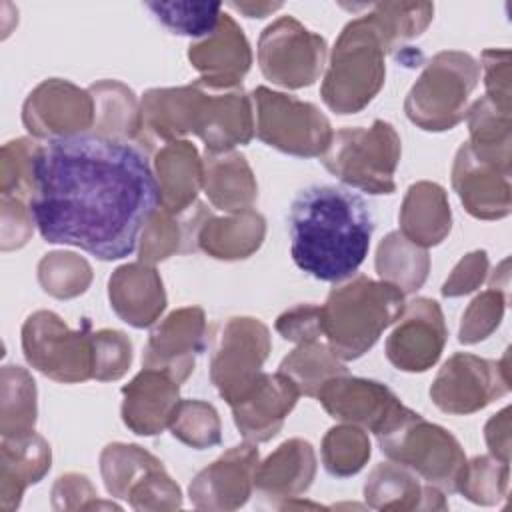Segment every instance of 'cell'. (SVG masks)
Wrapping results in <instances>:
<instances>
[{
    "label": "cell",
    "instance_id": "cell-7",
    "mask_svg": "<svg viewBox=\"0 0 512 512\" xmlns=\"http://www.w3.org/2000/svg\"><path fill=\"white\" fill-rule=\"evenodd\" d=\"M480 64L462 50L434 54L406 94L404 112L426 132L458 126L468 112V98L478 86Z\"/></svg>",
    "mask_w": 512,
    "mask_h": 512
},
{
    "label": "cell",
    "instance_id": "cell-50",
    "mask_svg": "<svg viewBox=\"0 0 512 512\" xmlns=\"http://www.w3.org/2000/svg\"><path fill=\"white\" fill-rule=\"evenodd\" d=\"M0 214H2V226H0V240L2 250H16L22 248L34 230V216L30 210V204L18 198H6L0 196Z\"/></svg>",
    "mask_w": 512,
    "mask_h": 512
},
{
    "label": "cell",
    "instance_id": "cell-13",
    "mask_svg": "<svg viewBox=\"0 0 512 512\" xmlns=\"http://www.w3.org/2000/svg\"><path fill=\"white\" fill-rule=\"evenodd\" d=\"M326 54V40L294 16L276 18L258 38L262 74L288 90L312 86L324 70Z\"/></svg>",
    "mask_w": 512,
    "mask_h": 512
},
{
    "label": "cell",
    "instance_id": "cell-4",
    "mask_svg": "<svg viewBox=\"0 0 512 512\" xmlns=\"http://www.w3.org/2000/svg\"><path fill=\"white\" fill-rule=\"evenodd\" d=\"M404 310V292L364 274L334 286L322 304V336L346 360L364 356Z\"/></svg>",
    "mask_w": 512,
    "mask_h": 512
},
{
    "label": "cell",
    "instance_id": "cell-11",
    "mask_svg": "<svg viewBox=\"0 0 512 512\" xmlns=\"http://www.w3.org/2000/svg\"><path fill=\"white\" fill-rule=\"evenodd\" d=\"M100 474L112 498L134 510H176L182 506L180 486L164 464L138 444L112 442L100 452Z\"/></svg>",
    "mask_w": 512,
    "mask_h": 512
},
{
    "label": "cell",
    "instance_id": "cell-41",
    "mask_svg": "<svg viewBox=\"0 0 512 512\" xmlns=\"http://www.w3.org/2000/svg\"><path fill=\"white\" fill-rule=\"evenodd\" d=\"M146 8L172 34L198 40L212 34L222 16L220 2H146Z\"/></svg>",
    "mask_w": 512,
    "mask_h": 512
},
{
    "label": "cell",
    "instance_id": "cell-20",
    "mask_svg": "<svg viewBox=\"0 0 512 512\" xmlns=\"http://www.w3.org/2000/svg\"><path fill=\"white\" fill-rule=\"evenodd\" d=\"M510 172L512 168L478 156L462 142L452 164V188L468 214L478 220H500L512 210Z\"/></svg>",
    "mask_w": 512,
    "mask_h": 512
},
{
    "label": "cell",
    "instance_id": "cell-1",
    "mask_svg": "<svg viewBox=\"0 0 512 512\" xmlns=\"http://www.w3.org/2000/svg\"><path fill=\"white\" fill-rule=\"evenodd\" d=\"M158 204L154 170L138 144L94 132L44 144L30 210L48 244L104 262L126 258Z\"/></svg>",
    "mask_w": 512,
    "mask_h": 512
},
{
    "label": "cell",
    "instance_id": "cell-19",
    "mask_svg": "<svg viewBox=\"0 0 512 512\" xmlns=\"http://www.w3.org/2000/svg\"><path fill=\"white\" fill-rule=\"evenodd\" d=\"M258 464L256 444L244 440L228 448L192 478L188 486L190 502L198 510L228 512L242 508L252 496Z\"/></svg>",
    "mask_w": 512,
    "mask_h": 512
},
{
    "label": "cell",
    "instance_id": "cell-44",
    "mask_svg": "<svg viewBox=\"0 0 512 512\" xmlns=\"http://www.w3.org/2000/svg\"><path fill=\"white\" fill-rule=\"evenodd\" d=\"M138 242L140 260L152 266L178 252H186L182 218L158 206L142 228Z\"/></svg>",
    "mask_w": 512,
    "mask_h": 512
},
{
    "label": "cell",
    "instance_id": "cell-8",
    "mask_svg": "<svg viewBox=\"0 0 512 512\" xmlns=\"http://www.w3.org/2000/svg\"><path fill=\"white\" fill-rule=\"evenodd\" d=\"M402 142L386 120H374L368 128L346 126L334 132L330 146L320 156L324 168L350 188L368 194H392Z\"/></svg>",
    "mask_w": 512,
    "mask_h": 512
},
{
    "label": "cell",
    "instance_id": "cell-28",
    "mask_svg": "<svg viewBox=\"0 0 512 512\" xmlns=\"http://www.w3.org/2000/svg\"><path fill=\"white\" fill-rule=\"evenodd\" d=\"M52 464L50 444L36 432L2 436L0 442V510L14 512L30 484L40 482Z\"/></svg>",
    "mask_w": 512,
    "mask_h": 512
},
{
    "label": "cell",
    "instance_id": "cell-31",
    "mask_svg": "<svg viewBox=\"0 0 512 512\" xmlns=\"http://www.w3.org/2000/svg\"><path fill=\"white\" fill-rule=\"evenodd\" d=\"M400 232L422 248L438 246L452 228V210L446 190L430 180L414 182L402 200Z\"/></svg>",
    "mask_w": 512,
    "mask_h": 512
},
{
    "label": "cell",
    "instance_id": "cell-33",
    "mask_svg": "<svg viewBox=\"0 0 512 512\" xmlns=\"http://www.w3.org/2000/svg\"><path fill=\"white\" fill-rule=\"evenodd\" d=\"M374 264L380 280L394 284L404 294L422 288L430 272V256L426 248L410 242L400 230L390 232L380 240Z\"/></svg>",
    "mask_w": 512,
    "mask_h": 512
},
{
    "label": "cell",
    "instance_id": "cell-27",
    "mask_svg": "<svg viewBox=\"0 0 512 512\" xmlns=\"http://www.w3.org/2000/svg\"><path fill=\"white\" fill-rule=\"evenodd\" d=\"M154 178L158 184L160 208L172 214H184L196 204L202 188V158L196 146L188 140L166 142L152 160Z\"/></svg>",
    "mask_w": 512,
    "mask_h": 512
},
{
    "label": "cell",
    "instance_id": "cell-18",
    "mask_svg": "<svg viewBox=\"0 0 512 512\" xmlns=\"http://www.w3.org/2000/svg\"><path fill=\"white\" fill-rule=\"evenodd\" d=\"M206 346V314L200 306H182L162 318L148 336L142 368L166 372L178 384L194 372L196 356Z\"/></svg>",
    "mask_w": 512,
    "mask_h": 512
},
{
    "label": "cell",
    "instance_id": "cell-23",
    "mask_svg": "<svg viewBox=\"0 0 512 512\" xmlns=\"http://www.w3.org/2000/svg\"><path fill=\"white\" fill-rule=\"evenodd\" d=\"M298 396L300 392L288 376L262 372L254 386L230 406L242 438L252 444L272 440L294 410Z\"/></svg>",
    "mask_w": 512,
    "mask_h": 512
},
{
    "label": "cell",
    "instance_id": "cell-15",
    "mask_svg": "<svg viewBox=\"0 0 512 512\" xmlns=\"http://www.w3.org/2000/svg\"><path fill=\"white\" fill-rule=\"evenodd\" d=\"M24 128L38 140L88 134L94 128V100L88 90L62 78L42 80L22 104Z\"/></svg>",
    "mask_w": 512,
    "mask_h": 512
},
{
    "label": "cell",
    "instance_id": "cell-6",
    "mask_svg": "<svg viewBox=\"0 0 512 512\" xmlns=\"http://www.w3.org/2000/svg\"><path fill=\"white\" fill-rule=\"evenodd\" d=\"M376 440L388 460L410 468L444 494L458 492L468 458L456 436L446 428L402 406L376 434Z\"/></svg>",
    "mask_w": 512,
    "mask_h": 512
},
{
    "label": "cell",
    "instance_id": "cell-17",
    "mask_svg": "<svg viewBox=\"0 0 512 512\" xmlns=\"http://www.w3.org/2000/svg\"><path fill=\"white\" fill-rule=\"evenodd\" d=\"M448 328L436 300L418 296L404 304L386 338V358L402 372H426L442 356Z\"/></svg>",
    "mask_w": 512,
    "mask_h": 512
},
{
    "label": "cell",
    "instance_id": "cell-29",
    "mask_svg": "<svg viewBox=\"0 0 512 512\" xmlns=\"http://www.w3.org/2000/svg\"><path fill=\"white\" fill-rule=\"evenodd\" d=\"M316 452L308 440L290 438L258 464L254 488L268 498L292 500L304 494L316 476Z\"/></svg>",
    "mask_w": 512,
    "mask_h": 512
},
{
    "label": "cell",
    "instance_id": "cell-36",
    "mask_svg": "<svg viewBox=\"0 0 512 512\" xmlns=\"http://www.w3.org/2000/svg\"><path fill=\"white\" fill-rule=\"evenodd\" d=\"M278 372L288 376L300 394L316 398L324 382L334 376L348 374V368L328 344L314 340L298 344L288 356H284Z\"/></svg>",
    "mask_w": 512,
    "mask_h": 512
},
{
    "label": "cell",
    "instance_id": "cell-5",
    "mask_svg": "<svg viewBox=\"0 0 512 512\" xmlns=\"http://www.w3.org/2000/svg\"><path fill=\"white\" fill-rule=\"evenodd\" d=\"M386 44L366 14L350 20L334 42L320 86L324 104L336 114L364 110L384 86Z\"/></svg>",
    "mask_w": 512,
    "mask_h": 512
},
{
    "label": "cell",
    "instance_id": "cell-47",
    "mask_svg": "<svg viewBox=\"0 0 512 512\" xmlns=\"http://www.w3.org/2000/svg\"><path fill=\"white\" fill-rule=\"evenodd\" d=\"M52 508L54 510H94V508H120L114 502H104L98 498L96 488L88 476L78 472H68L56 478L52 486Z\"/></svg>",
    "mask_w": 512,
    "mask_h": 512
},
{
    "label": "cell",
    "instance_id": "cell-52",
    "mask_svg": "<svg viewBox=\"0 0 512 512\" xmlns=\"http://www.w3.org/2000/svg\"><path fill=\"white\" fill-rule=\"evenodd\" d=\"M484 438L490 456L502 462H510V406H504L486 422Z\"/></svg>",
    "mask_w": 512,
    "mask_h": 512
},
{
    "label": "cell",
    "instance_id": "cell-35",
    "mask_svg": "<svg viewBox=\"0 0 512 512\" xmlns=\"http://www.w3.org/2000/svg\"><path fill=\"white\" fill-rule=\"evenodd\" d=\"M38 392L30 372L18 364H4L0 372V432L22 436L34 432Z\"/></svg>",
    "mask_w": 512,
    "mask_h": 512
},
{
    "label": "cell",
    "instance_id": "cell-16",
    "mask_svg": "<svg viewBox=\"0 0 512 512\" xmlns=\"http://www.w3.org/2000/svg\"><path fill=\"white\" fill-rule=\"evenodd\" d=\"M180 218L186 252L202 250L216 260H244L262 246L266 236V220L252 208L228 216H214L202 202H196Z\"/></svg>",
    "mask_w": 512,
    "mask_h": 512
},
{
    "label": "cell",
    "instance_id": "cell-12",
    "mask_svg": "<svg viewBox=\"0 0 512 512\" xmlns=\"http://www.w3.org/2000/svg\"><path fill=\"white\" fill-rule=\"evenodd\" d=\"M270 350V330L262 320L232 316L224 322L210 358V382L228 406L254 386Z\"/></svg>",
    "mask_w": 512,
    "mask_h": 512
},
{
    "label": "cell",
    "instance_id": "cell-53",
    "mask_svg": "<svg viewBox=\"0 0 512 512\" xmlns=\"http://www.w3.org/2000/svg\"><path fill=\"white\" fill-rule=\"evenodd\" d=\"M230 8L242 12L248 18H266L282 8V2H228Z\"/></svg>",
    "mask_w": 512,
    "mask_h": 512
},
{
    "label": "cell",
    "instance_id": "cell-40",
    "mask_svg": "<svg viewBox=\"0 0 512 512\" xmlns=\"http://www.w3.org/2000/svg\"><path fill=\"white\" fill-rule=\"evenodd\" d=\"M38 282L46 294L58 300H70L88 290L92 266L76 252H48L38 262Z\"/></svg>",
    "mask_w": 512,
    "mask_h": 512
},
{
    "label": "cell",
    "instance_id": "cell-32",
    "mask_svg": "<svg viewBox=\"0 0 512 512\" xmlns=\"http://www.w3.org/2000/svg\"><path fill=\"white\" fill-rule=\"evenodd\" d=\"M94 100V134L136 140L144 130L142 108L134 92L118 80H98L88 88Z\"/></svg>",
    "mask_w": 512,
    "mask_h": 512
},
{
    "label": "cell",
    "instance_id": "cell-9",
    "mask_svg": "<svg viewBox=\"0 0 512 512\" xmlns=\"http://www.w3.org/2000/svg\"><path fill=\"white\" fill-rule=\"evenodd\" d=\"M254 134L270 148L298 158L326 152L334 136L324 112L306 100L258 86L252 92Z\"/></svg>",
    "mask_w": 512,
    "mask_h": 512
},
{
    "label": "cell",
    "instance_id": "cell-42",
    "mask_svg": "<svg viewBox=\"0 0 512 512\" xmlns=\"http://www.w3.org/2000/svg\"><path fill=\"white\" fill-rule=\"evenodd\" d=\"M168 428L176 440L194 450L218 446L222 440L220 416L204 400H180Z\"/></svg>",
    "mask_w": 512,
    "mask_h": 512
},
{
    "label": "cell",
    "instance_id": "cell-2",
    "mask_svg": "<svg viewBox=\"0 0 512 512\" xmlns=\"http://www.w3.org/2000/svg\"><path fill=\"white\" fill-rule=\"evenodd\" d=\"M296 266L322 282H342L364 262L374 216L362 196L342 186L314 184L296 194L288 214Z\"/></svg>",
    "mask_w": 512,
    "mask_h": 512
},
{
    "label": "cell",
    "instance_id": "cell-22",
    "mask_svg": "<svg viewBox=\"0 0 512 512\" xmlns=\"http://www.w3.org/2000/svg\"><path fill=\"white\" fill-rule=\"evenodd\" d=\"M188 62L208 86H240L252 64V50L240 24L226 12L212 34L188 46Z\"/></svg>",
    "mask_w": 512,
    "mask_h": 512
},
{
    "label": "cell",
    "instance_id": "cell-45",
    "mask_svg": "<svg viewBox=\"0 0 512 512\" xmlns=\"http://www.w3.org/2000/svg\"><path fill=\"white\" fill-rule=\"evenodd\" d=\"M508 302V292L498 288H488L480 292L464 310L458 340L460 344H478L486 340L502 322Z\"/></svg>",
    "mask_w": 512,
    "mask_h": 512
},
{
    "label": "cell",
    "instance_id": "cell-51",
    "mask_svg": "<svg viewBox=\"0 0 512 512\" xmlns=\"http://www.w3.org/2000/svg\"><path fill=\"white\" fill-rule=\"evenodd\" d=\"M488 254L484 250H472L452 268L450 276L442 284V296L458 298L474 292L488 276Z\"/></svg>",
    "mask_w": 512,
    "mask_h": 512
},
{
    "label": "cell",
    "instance_id": "cell-24",
    "mask_svg": "<svg viewBox=\"0 0 512 512\" xmlns=\"http://www.w3.org/2000/svg\"><path fill=\"white\" fill-rule=\"evenodd\" d=\"M180 402V384L162 370L142 368L122 386L120 416L124 426L138 436L162 434Z\"/></svg>",
    "mask_w": 512,
    "mask_h": 512
},
{
    "label": "cell",
    "instance_id": "cell-34",
    "mask_svg": "<svg viewBox=\"0 0 512 512\" xmlns=\"http://www.w3.org/2000/svg\"><path fill=\"white\" fill-rule=\"evenodd\" d=\"M470 148L496 164L512 168V116L486 96L474 100L466 112Z\"/></svg>",
    "mask_w": 512,
    "mask_h": 512
},
{
    "label": "cell",
    "instance_id": "cell-25",
    "mask_svg": "<svg viewBox=\"0 0 512 512\" xmlns=\"http://www.w3.org/2000/svg\"><path fill=\"white\" fill-rule=\"evenodd\" d=\"M108 300L122 322L134 328L156 324L166 308L160 272L142 260L118 266L108 278Z\"/></svg>",
    "mask_w": 512,
    "mask_h": 512
},
{
    "label": "cell",
    "instance_id": "cell-21",
    "mask_svg": "<svg viewBox=\"0 0 512 512\" xmlns=\"http://www.w3.org/2000/svg\"><path fill=\"white\" fill-rule=\"evenodd\" d=\"M322 408L340 422L378 434L404 406L382 382L340 374L324 382L316 394Z\"/></svg>",
    "mask_w": 512,
    "mask_h": 512
},
{
    "label": "cell",
    "instance_id": "cell-46",
    "mask_svg": "<svg viewBox=\"0 0 512 512\" xmlns=\"http://www.w3.org/2000/svg\"><path fill=\"white\" fill-rule=\"evenodd\" d=\"M94 344V372L92 378L98 382L120 380L132 364V342L130 338L114 328H102L92 332Z\"/></svg>",
    "mask_w": 512,
    "mask_h": 512
},
{
    "label": "cell",
    "instance_id": "cell-14",
    "mask_svg": "<svg viewBox=\"0 0 512 512\" xmlns=\"http://www.w3.org/2000/svg\"><path fill=\"white\" fill-rule=\"evenodd\" d=\"M510 390L508 352L502 360L480 358L470 352L452 354L438 370L432 386V402L446 414H474Z\"/></svg>",
    "mask_w": 512,
    "mask_h": 512
},
{
    "label": "cell",
    "instance_id": "cell-30",
    "mask_svg": "<svg viewBox=\"0 0 512 512\" xmlns=\"http://www.w3.org/2000/svg\"><path fill=\"white\" fill-rule=\"evenodd\" d=\"M202 168V188L214 208L228 214L252 208L258 198V182L244 154L236 150L206 152Z\"/></svg>",
    "mask_w": 512,
    "mask_h": 512
},
{
    "label": "cell",
    "instance_id": "cell-26",
    "mask_svg": "<svg viewBox=\"0 0 512 512\" xmlns=\"http://www.w3.org/2000/svg\"><path fill=\"white\" fill-rule=\"evenodd\" d=\"M364 500L374 510H446L444 492L396 462L376 464L364 482Z\"/></svg>",
    "mask_w": 512,
    "mask_h": 512
},
{
    "label": "cell",
    "instance_id": "cell-3",
    "mask_svg": "<svg viewBox=\"0 0 512 512\" xmlns=\"http://www.w3.org/2000/svg\"><path fill=\"white\" fill-rule=\"evenodd\" d=\"M144 128L172 142L196 134L206 152H228L254 136V106L242 86L214 88L202 80L150 88L140 100Z\"/></svg>",
    "mask_w": 512,
    "mask_h": 512
},
{
    "label": "cell",
    "instance_id": "cell-37",
    "mask_svg": "<svg viewBox=\"0 0 512 512\" xmlns=\"http://www.w3.org/2000/svg\"><path fill=\"white\" fill-rule=\"evenodd\" d=\"M382 34L388 52L418 38L434 18L430 2H376L362 4Z\"/></svg>",
    "mask_w": 512,
    "mask_h": 512
},
{
    "label": "cell",
    "instance_id": "cell-10",
    "mask_svg": "<svg viewBox=\"0 0 512 512\" xmlns=\"http://www.w3.org/2000/svg\"><path fill=\"white\" fill-rule=\"evenodd\" d=\"M22 352L34 370L54 382H86L94 372L90 320L72 330L56 312L36 310L22 324Z\"/></svg>",
    "mask_w": 512,
    "mask_h": 512
},
{
    "label": "cell",
    "instance_id": "cell-48",
    "mask_svg": "<svg viewBox=\"0 0 512 512\" xmlns=\"http://www.w3.org/2000/svg\"><path fill=\"white\" fill-rule=\"evenodd\" d=\"M480 68L484 70L486 98L504 112H512V88H510V50L488 48L480 56Z\"/></svg>",
    "mask_w": 512,
    "mask_h": 512
},
{
    "label": "cell",
    "instance_id": "cell-43",
    "mask_svg": "<svg viewBox=\"0 0 512 512\" xmlns=\"http://www.w3.org/2000/svg\"><path fill=\"white\" fill-rule=\"evenodd\" d=\"M510 466L494 456H474L466 462L458 492L470 502L494 506L508 496Z\"/></svg>",
    "mask_w": 512,
    "mask_h": 512
},
{
    "label": "cell",
    "instance_id": "cell-39",
    "mask_svg": "<svg viewBox=\"0 0 512 512\" xmlns=\"http://www.w3.org/2000/svg\"><path fill=\"white\" fill-rule=\"evenodd\" d=\"M320 454L328 474L336 478H348L366 466L372 454V446L364 428L344 422L340 426H332L324 434Z\"/></svg>",
    "mask_w": 512,
    "mask_h": 512
},
{
    "label": "cell",
    "instance_id": "cell-38",
    "mask_svg": "<svg viewBox=\"0 0 512 512\" xmlns=\"http://www.w3.org/2000/svg\"><path fill=\"white\" fill-rule=\"evenodd\" d=\"M44 144L36 138H16L0 152V196L30 204L38 182V158Z\"/></svg>",
    "mask_w": 512,
    "mask_h": 512
},
{
    "label": "cell",
    "instance_id": "cell-49",
    "mask_svg": "<svg viewBox=\"0 0 512 512\" xmlns=\"http://www.w3.org/2000/svg\"><path fill=\"white\" fill-rule=\"evenodd\" d=\"M276 332L288 342H314L322 336V306L296 304L276 318Z\"/></svg>",
    "mask_w": 512,
    "mask_h": 512
}]
</instances>
